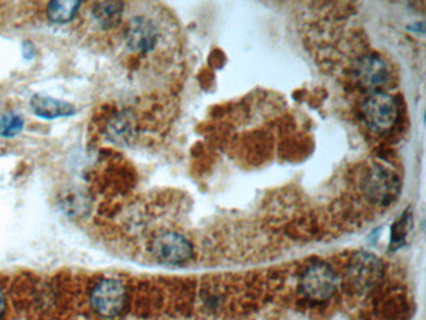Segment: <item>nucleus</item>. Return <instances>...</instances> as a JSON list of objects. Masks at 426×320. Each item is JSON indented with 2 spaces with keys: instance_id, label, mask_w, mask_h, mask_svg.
Wrapping results in <instances>:
<instances>
[{
  "instance_id": "nucleus-1",
  "label": "nucleus",
  "mask_w": 426,
  "mask_h": 320,
  "mask_svg": "<svg viewBox=\"0 0 426 320\" xmlns=\"http://www.w3.org/2000/svg\"><path fill=\"white\" fill-rule=\"evenodd\" d=\"M89 302L93 312L101 318L115 319L127 310L129 294L123 281L101 278L91 288Z\"/></svg>"
},
{
  "instance_id": "nucleus-9",
  "label": "nucleus",
  "mask_w": 426,
  "mask_h": 320,
  "mask_svg": "<svg viewBox=\"0 0 426 320\" xmlns=\"http://www.w3.org/2000/svg\"><path fill=\"white\" fill-rule=\"evenodd\" d=\"M30 108L37 117L41 119L67 118L72 117L77 109L67 101H59L44 94H35L30 99Z\"/></svg>"
},
{
  "instance_id": "nucleus-14",
  "label": "nucleus",
  "mask_w": 426,
  "mask_h": 320,
  "mask_svg": "<svg viewBox=\"0 0 426 320\" xmlns=\"http://www.w3.org/2000/svg\"><path fill=\"white\" fill-rule=\"evenodd\" d=\"M34 45L33 43H30V41H24L22 43V56L25 58V59H32L34 56Z\"/></svg>"
},
{
  "instance_id": "nucleus-10",
  "label": "nucleus",
  "mask_w": 426,
  "mask_h": 320,
  "mask_svg": "<svg viewBox=\"0 0 426 320\" xmlns=\"http://www.w3.org/2000/svg\"><path fill=\"white\" fill-rule=\"evenodd\" d=\"M124 4L120 1H99L91 6V13L96 22L103 29L118 27L123 18Z\"/></svg>"
},
{
  "instance_id": "nucleus-6",
  "label": "nucleus",
  "mask_w": 426,
  "mask_h": 320,
  "mask_svg": "<svg viewBox=\"0 0 426 320\" xmlns=\"http://www.w3.org/2000/svg\"><path fill=\"white\" fill-rule=\"evenodd\" d=\"M349 278L355 289L360 292H369L382 281V260L365 252L355 254L349 264Z\"/></svg>"
},
{
  "instance_id": "nucleus-8",
  "label": "nucleus",
  "mask_w": 426,
  "mask_h": 320,
  "mask_svg": "<svg viewBox=\"0 0 426 320\" xmlns=\"http://www.w3.org/2000/svg\"><path fill=\"white\" fill-rule=\"evenodd\" d=\"M354 75L361 87L376 89L387 84L389 69L382 58L369 54L360 58L354 68Z\"/></svg>"
},
{
  "instance_id": "nucleus-11",
  "label": "nucleus",
  "mask_w": 426,
  "mask_h": 320,
  "mask_svg": "<svg viewBox=\"0 0 426 320\" xmlns=\"http://www.w3.org/2000/svg\"><path fill=\"white\" fill-rule=\"evenodd\" d=\"M82 6L77 0H56L51 1L46 6V15L49 20L58 24H65L72 22L78 14L79 8Z\"/></svg>"
},
{
  "instance_id": "nucleus-3",
  "label": "nucleus",
  "mask_w": 426,
  "mask_h": 320,
  "mask_svg": "<svg viewBox=\"0 0 426 320\" xmlns=\"http://www.w3.org/2000/svg\"><path fill=\"white\" fill-rule=\"evenodd\" d=\"M363 191L366 198L376 205H390L398 199L400 179L394 170L385 165H374L365 175Z\"/></svg>"
},
{
  "instance_id": "nucleus-13",
  "label": "nucleus",
  "mask_w": 426,
  "mask_h": 320,
  "mask_svg": "<svg viewBox=\"0 0 426 320\" xmlns=\"http://www.w3.org/2000/svg\"><path fill=\"white\" fill-rule=\"evenodd\" d=\"M408 222L409 219L404 217L403 219H400L398 224H395V228L393 231V236H392V244L394 247L399 248L404 243L405 238L408 236Z\"/></svg>"
},
{
  "instance_id": "nucleus-4",
  "label": "nucleus",
  "mask_w": 426,
  "mask_h": 320,
  "mask_svg": "<svg viewBox=\"0 0 426 320\" xmlns=\"http://www.w3.org/2000/svg\"><path fill=\"white\" fill-rule=\"evenodd\" d=\"M361 113L366 125L377 133L392 129L398 119V107L393 96L382 91H375L365 99Z\"/></svg>"
},
{
  "instance_id": "nucleus-2",
  "label": "nucleus",
  "mask_w": 426,
  "mask_h": 320,
  "mask_svg": "<svg viewBox=\"0 0 426 320\" xmlns=\"http://www.w3.org/2000/svg\"><path fill=\"white\" fill-rule=\"evenodd\" d=\"M339 279L330 265L316 262L309 265L300 276L299 287L306 298L315 302L330 299L337 290Z\"/></svg>"
},
{
  "instance_id": "nucleus-12",
  "label": "nucleus",
  "mask_w": 426,
  "mask_h": 320,
  "mask_svg": "<svg viewBox=\"0 0 426 320\" xmlns=\"http://www.w3.org/2000/svg\"><path fill=\"white\" fill-rule=\"evenodd\" d=\"M22 128L24 120L14 113H8L0 118V136L3 138H14L22 133Z\"/></svg>"
},
{
  "instance_id": "nucleus-15",
  "label": "nucleus",
  "mask_w": 426,
  "mask_h": 320,
  "mask_svg": "<svg viewBox=\"0 0 426 320\" xmlns=\"http://www.w3.org/2000/svg\"><path fill=\"white\" fill-rule=\"evenodd\" d=\"M4 312H6V297L3 289L0 287V320L3 319Z\"/></svg>"
},
{
  "instance_id": "nucleus-7",
  "label": "nucleus",
  "mask_w": 426,
  "mask_h": 320,
  "mask_svg": "<svg viewBox=\"0 0 426 320\" xmlns=\"http://www.w3.org/2000/svg\"><path fill=\"white\" fill-rule=\"evenodd\" d=\"M125 41L135 53L146 54L152 51L157 43V30L149 19L135 17L125 29Z\"/></svg>"
},
{
  "instance_id": "nucleus-5",
  "label": "nucleus",
  "mask_w": 426,
  "mask_h": 320,
  "mask_svg": "<svg viewBox=\"0 0 426 320\" xmlns=\"http://www.w3.org/2000/svg\"><path fill=\"white\" fill-rule=\"evenodd\" d=\"M150 252L159 263L165 265L186 264L194 255L191 242L174 231L155 236L150 244Z\"/></svg>"
}]
</instances>
